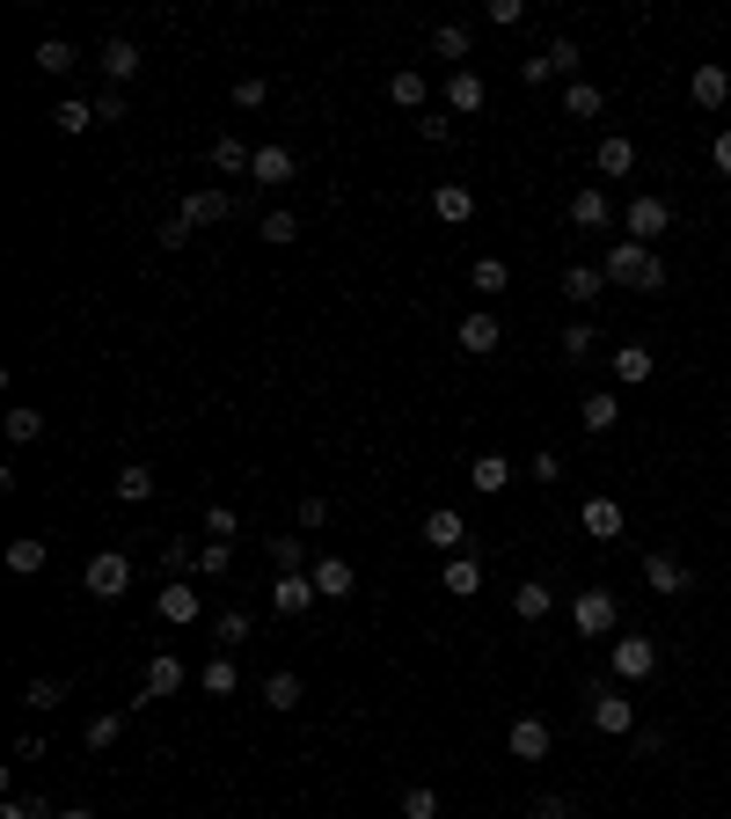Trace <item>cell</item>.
<instances>
[{"label":"cell","instance_id":"26","mask_svg":"<svg viewBox=\"0 0 731 819\" xmlns=\"http://www.w3.org/2000/svg\"><path fill=\"white\" fill-rule=\"evenodd\" d=\"M549 608H557V593H549V578H527V586H512V615H520V622H541Z\"/></svg>","mask_w":731,"mask_h":819},{"label":"cell","instance_id":"16","mask_svg":"<svg viewBox=\"0 0 731 819\" xmlns=\"http://www.w3.org/2000/svg\"><path fill=\"white\" fill-rule=\"evenodd\" d=\"M688 103H695V110H724L731 103V73L724 67H695V73H688Z\"/></svg>","mask_w":731,"mask_h":819},{"label":"cell","instance_id":"51","mask_svg":"<svg viewBox=\"0 0 731 819\" xmlns=\"http://www.w3.org/2000/svg\"><path fill=\"white\" fill-rule=\"evenodd\" d=\"M527 476H534V483H563V453H549V447H541L534 461H527Z\"/></svg>","mask_w":731,"mask_h":819},{"label":"cell","instance_id":"62","mask_svg":"<svg viewBox=\"0 0 731 819\" xmlns=\"http://www.w3.org/2000/svg\"><path fill=\"white\" fill-rule=\"evenodd\" d=\"M534 819H571V805H563V798H541V805H534Z\"/></svg>","mask_w":731,"mask_h":819},{"label":"cell","instance_id":"37","mask_svg":"<svg viewBox=\"0 0 731 819\" xmlns=\"http://www.w3.org/2000/svg\"><path fill=\"white\" fill-rule=\"evenodd\" d=\"M600 286H608V279H600V263H571V271H563V293H571V300H600Z\"/></svg>","mask_w":731,"mask_h":819},{"label":"cell","instance_id":"30","mask_svg":"<svg viewBox=\"0 0 731 819\" xmlns=\"http://www.w3.org/2000/svg\"><path fill=\"white\" fill-rule=\"evenodd\" d=\"M600 110H608V96L592 81H563V118H600Z\"/></svg>","mask_w":731,"mask_h":819},{"label":"cell","instance_id":"49","mask_svg":"<svg viewBox=\"0 0 731 819\" xmlns=\"http://www.w3.org/2000/svg\"><path fill=\"white\" fill-rule=\"evenodd\" d=\"M198 557H206V549H198V541H191V535H176V541H169V549H161V563H169V571H191V563H198Z\"/></svg>","mask_w":731,"mask_h":819},{"label":"cell","instance_id":"5","mask_svg":"<svg viewBox=\"0 0 731 819\" xmlns=\"http://www.w3.org/2000/svg\"><path fill=\"white\" fill-rule=\"evenodd\" d=\"M592 732L629 739V732H637V702H629L622 688H592Z\"/></svg>","mask_w":731,"mask_h":819},{"label":"cell","instance_id":"29","mask_svg":"<svg viewBox=\"0 0 731 819\" xmlns=\"http://www.w3.org/2000/svg\"><path fill=\"white\" fill-rule=\"evenodd\" d=\"M103 73H110V81H132V73H140V44H132V37H110V44H103Z\"/></svg>","mask_w":731,"mask_h":819},{"label":"cell","instance_id":"52","mask_svg":"<svg viewBox=\"0 0 731 819\" xmlns=\"http://www.w3.org/2000/svg\"><path fill=\"white\" fill-rule=\"evenodd\" d=\"M227 563H234V541H206V557H198V571L227 578Z\"/></svg>","mask_w":731,"mask_h":819},{"label":"cell","instance_id":"47","mask_svg":"<svg viewBox=\"0 0 731 819\" xmlns=\"http://www.w3.org/2000/svg\"><path fill=\"white\" fill-rule=\"evenodd\" d=\"M52 702H67V680H30L22 688V710H52Z\"/></svg>","mask_w":731,"mask_h":819},{"label":"cell","instance_id":"28","mask_svg":"<svg viewBox=\"0 0 731 819\" xmlns=\"http://www.w3.org/2000/svg\"><path fill=\"white\" fill-rule=\"evenodd\" d=\"M249 176L279 191V183H293V154H286V147H257V161H249Z\"/></svg>","mask_w":731,"mask_h":819},{"label":"cell","instance_id":"40","mask_svg":"<svg viewBox=\"0 0 731 819\" xmlns=\"http://www.w3.org/2000/svg\"><path fill=\"white\" fill-rule=\"evenodd\" d=\"M118 732H124V717L118 710H103V717H88V753H103V747H118Z\"/></svg>","mask_w":731,"mask_h":819},{"label":"cell","instance_id":"9","mask_svg":"<svg viewBox=\"0 0 731 819\" xmlns=\"http://www.w3.org/2000/svg\"><path fill=\"white\" fill-rule=\"evenodd\" d=\"M644 586H651V593H659V600H680V593H688V586H695V578H688V563H680V557H665V549H651V557H644Z\"/></svg>","mask_w":731,"mask_h":819},{"label":"cell","instance_id":"4","mask_svg":"<svg viewBox=\"0 0 731 819\" xmlns=\"http://www.w3.org/2000/svg\"><path fill=\"white\" fill-rule=\"evenodd\" d=\"M608 666H614V680H622V688H637V680H651V673H659V645H651V637H637V629H629V637H614Z\"/></svg>","mask_w":731,"mask_h":819},{"label":"cell","instance_id":"31","mask_svg":"<svg viewBox=\"0 0 731 819\" xmlns=\"http://www.w3.org/2000/svg\"><path fill=\"white\" fill-rule=\"evenodd\" d=\"M118 498H124V506H147V498H154V469H147V461H124V469H118Z\"/></svg>","mask_w":731,"mask_h":819},{"label":"cell","instance_id":"14","mask_svg":"<svg viewBox=\"0 0 731 819\" xmlns=\"http://www.w3.org/2000/svg\"><path fill=\"white\" fill-rule=\"evenodd\" d=\"M154 615H161V622H169V629H191L198 615H206V600H198V586H161Z\"/></svg>","mask_w":731,"mask_h":819},{"label":"cell","instance_id":"34","mask_svg":"<svg viewBox=\"0 0 731 819\" xmlns=\"http://www.w3.org/2000/svg\"><path fill=\"white\" fill-rule=\"evenodd\" d=\"M469 286H475V293H505V286H512V263L505 257H475Z\"/></svg>","mask_w":731,"mask_h":819},{"label":"cell","instance_id":"32","mask_svg":"<svg viewBox=\"0 0 731 819\" xmlns=\"http://www.w3.org/2000/svg\"><path fill=\"white\" fill-rule=\"evenodd\" d=\"M388 103H395V110H418L424 103V73L418 67H395V73H388Z\"/></svg>","mask_w":731,"mask_h":819},{"label":"cell","instance_id":"22","mask_svg":"<svg viewBox=\"0 0 731 819\" xmlns=\"http://www.w3.org/2000/svg\"><path fill=\"white\" fill-rule=\"evenodd\" d=\"M432 212H439L447 227H469V220H475V191H469V183H439V191H432Z\"/></svg>","mask_w":731,"mask_h":819},{"label":"cell","instance_id":"3","mask_svg":"<svg viewBox=\"0 0 731 819\" xmlns=\"http://www.w3.org/2000/svg\"><path fill=\"white\" fill-rule=\"evenodd\" d=\"M81 586L96 600H124V586H132V557H124V549H96L88 571H81Z\"/></svg>","mask_w":731,"mask_h":819},{"label":"cell","instance_id":"39","mask_svg":"<svg viewBox=\"0 0 731 819\" xmlns=\"http://www.w3.org/2000/svg\"><path fill=\"white\" fill-rule=\"evenodd\" d=\"M402 819H447V812H439V790L410 783V790H402Z\"/></svg>","mask_w":731,"mask_h":819},{"label":"cell","instance_id":"54","mask_svg":"<svg viewBox=\"0 0 731 819\" xmlns=\"http://www.w3.org/2000/svg\"><path fill=\"white\" fill-rule=\"evenodd\" d=\"M592 344H600V337H592V322H571V330H563V351H571V367H578V359H585Z\"/></svg>","mask_w":731,"mask_h":819},{"label":"cell","instance_id":"53","mask_svg":"<svg viewBox=\"0 0 731 819\" xmlns=\"http://www.w3.org/2000/svg\"><path fill=\"white\" fill-rule=\"evenodd\" d=\"M549 67H557L563 81H578V44H571V37H557V44H549Z\"/></svg>","mask_w":731,"mask_h":819},{"label":"cell","instance_id":"61","mask_svg":"<svg viewBox=\"0 0 731 819\" xmlns=\"http://www.w3.org/2000/svg\"><path fill=\"white\" fill-rule=\"evenodd\" d=\"M710 161H717V176H731V124L717 132V147H710Z\"/></svg>","mask_w":731,"mask_h":819},{"label":"cell","instance_id":"19","mask_svg":"<svg viewBox=\"0 0 731 819\" xmlns=\"http://www.w3.org/2000/svg\"><path fill=\"white\" fill-rule=\"evenodd\" d=\"M439 586H447L453 600H469V593H483V563L469 557V549H461V557H447L439 563Z\"/></svg>","mask_w":731,"mask_h":819},{"label":"cell","instance_id":"7","mask_svg":"<svg viewBox=\"0 0 731 819\" xmlns=\"http://www.w3.org/2000/svg\"><path fill=\"white\" fill-rule=\"evenodd\" d=\"M622 227H629V242H644V249H651L665 227H673V206H665V198H629Z\"/></svg>","mask_w":731,"mask_h":819},{"label":"cell","instance_id":"2","mask_svg":"<svg viewBox=\"0 0 731 819\" xmlns=\"http://www.w3.org/2000/svg\"><path fill=\"white\" fill-rule=\"evenodd\" d=\"M614 622H622V600H614L608 586H585V593L571 600V629H578V637H614Z\"/></svg>","mask_w":731,"mask_h":819},{"label":"cell","instance_id":"24","mask_svg":"<svg viewBox=\"0 0 731 819\" xmlns=\"http://www.w3.org/2000/svg\"><path fill=\"white\" fill-rule=\"evenodd\" d=\"M469 44H475V37H469V22H439V30H432V52L447 59V73H461V59H469Z\"/></svg>","mask_w":731,"mask_h":819},{"label":"cell","instance_id":"1","mask_svg":"<svg viewBox=\"0 0 731 819\" xmlns=\"http://www.w3.org/2000/svg\"><path fill=\"white\" fill-rule=\"evenodd\" d=\"M600 279H608V286H644V293H665V263L651 257L644 242H629V234H622V242L608 249V263H600Z\"/></svg>","mask_w":731,"mask_h":819},{"label":"cell","instance_id":"15","mask_svg":"<svg viewBox=\"0 0 731 819\" xmlns=\"http://www.w3.org/2000/svg\"><path fill=\"white\" fill-rule=\"evenodd\" d=\"M314 600H322V593H314V578H308V571H286V578H271V608H279V615H308Z\"/></svg>","mask_w":731,"mask_h":819},{"label":"cell","instance_id":"17","mask_svg":"<svg viewBox=\"0 0 731 819\" xmlns=\"http://www.w3.org/2000/svg\"><path fill=\"white\" fill-rule=\"evenodd\" d=\"M176 688H183V659L154 651V659H147V680H140V702H161V696H176Z\"/></svg>","mask_w":731,"mask_h":819},{"label":"cell","instance_id":"50","mask_svg":"<svg viewBox=\"0 0 731 819\" xmlns=\"http://www.w3.org/2000/svg\"><path fill=\"white\" fill-rule=\"evenodd\" d=\"M483 16L498 22V30H520V22H527V0H490Z\"/></svg>","mask_w":731,"mask_h":819},{"label":"cell","instance_id":"46","mask_svg":"<svg viewBox=\"0 0 731 819\" xmlns=\"http://www.w3.org/2000/svg\"><path fill=\"white\" fill-rule=\"evenodd\" d=\"M8 439H16V447L44 439V410H8Z\"/></svg>","mask_w":731,"mask_h":819},{"label":"cell","instance_id":"63","mask_svg":"<svg viewBox=\"0 0 731 819\" xmlns=\"http://www.w3.org/2000/svg\"><path fill=\"white\" fill-rule=\"evenodd\" d=\"M59 819H96V812H88V805H67V812H59Z\"/></svg>","mask_w":731,"mask_h":819},{"label":"cell","instance_id":"6","mask_svg":"<svg viewBox=\"0 0 731 819\" xmlns=\"http://www.w3.org/2000/svg\"><path fill=\"white\" fill-rule=\"evenodd\" d=\"M424 549H439V557H461V549H469V520H461V512L453 506H439V512H424Z\"/></svg>","mask_w":731,"mask_h":819},{"label":"cell","instance_id":"13","mask_svg":"<svg viewBox=\"0 0 731 819\" xmlns=\"http://www.w3.org/2000/svg\"><path fill=\"white\" fill-rule=\"evenodd\" d=\"M608 373H614V388H644L651 373H659V359H651V344H622L608 359Z\"/></svg>","mask_w":731,"mask_h":819},{"label":"cell","instance_id":"20","mask_svg":"<svg viewBox=\"0 0 731 819\" xmlns=\"http://www.w3.org/2000/svg\"><path fill=\"white\" fill-rule=\"evenodd\" d=\"M453 337H461V351H469V359H490L505 330H498V314H461V330H453Z\"/></svg>","mask_w":731,"mask_h":819},{"label":"cell","instance_id":"25","mask_svg":"<svg viewBox=\"0 0 731 819\" xmlns=\"http://www.w3.org/2000/svg\"><path fill=\"white\" fill-rule=\"evenodd\" d=\"M469 483L483 490V498H498V490L512 483V461H505V453H475V461H469Z\"/></svg>","mask_w":731,"mask_h":819},{"label":"cell","instance_id":"64","mask_svg":"<svg viewBox=\"0 0 731 819\" xmlns=\"http://www.w3.org/2000/svg\"><path fill=\"white\" fill-rule=\"evenodd\" d=\"M724 761H731V753H724Z\"/></svg>","mask_w":731,"mask_h":819},{"label":"cell","instance_id":"38","mask_svg":"<svg viewBox=\"0 0 731 819\" xmlns=\"http://www.w3.org/2000/svg\"><path fill=\"white\" fill-rule=\"evenodd\" d=\"M263 702H271V710H300V673H286V666H279V673L263 680Z\"/></svg>","mask_w":731,"mask_h":819},{"label":"cell","instance_id":"21","mask_svg":"<svg viewBox=\"0 0 731 819\" xmlns=\"http://www.w3.org/2000/svg\"><path fill=\"white\" fill-rule=\"evenodd\" d=\"M592 169H600V176H629V169H637V140H629V132H608V140L592 147Z\"/></svg>","mask_w":731,"mask_h":819},{"label":"cell","instance_id":"48","mask_svg":"<svg viewBox=\"0 0 731 819\" xmlns=\"http://www.w3.org/2000/svg\"><path fill=\"white\" fill-rule=\"evenodd\" d=\"M0 819H59L44 798H0Z\"/></svg>","mask_w":731,"mask_h":819},{"label":"cell","instance_id":"36","mask_svg":"<svg viewBox=\"0 0 731 819\" xmlns=\"http://www.w3.org/2000/svg\"><path fill=\"white\" fill-rule=\"evenodd\" d=\"M249 161H257V147H242V140H234V132H220V140H212V169H220V176L249 169Z\"/></svg>","mask_w":731,"mask_h":819},{"label":"cell","instance_id":"23","mask_svg":"<svg viewBox=\"0 0 731 819\" xmlns=\"http://www.w3.org/2000/svg\"><path fill=\"white\" fill-rule=\"evenodd\" d=\"M614 220V206H608V191H600V183H585V191H571V227H608Z\"/></svg>","mask_w":731,"mask_h":819},{"label":"cell","instance_id":"11","mask_svg":"<svg viewBox=\"0 0 731 819\" xmlns=\"http://www.w3.org/2000/svg\"><path fill=\"white\" fill-rule=\"evenodd\" d=\"M505 747H512V761H549V747H557V732H549L541 717H512Z\"/></svg>","mask_w":731,"mask_h":819},{"label":"cell","instance_id":"44","mask_svg":"<svg viewBox=\"0 0 731 819\" xmlns=\"http://www.w3.org/2000/svg\"><path fill=\"white\" fill-rule=\"evenodd\" d=\"M37 67H44V73H73V44H67V37H44V44H37Z\"/></svg>","mask_w":731,"mask_h":819},{"label":"cell","instance_id":"27","mask_svg":"<svg viewBox=\"0 0 731 819\" xmlns=\"http://www.w3.org/2000/svg\"><path fill=\"white\" fill-rule=\"evenodd\" d=\"M176 212H183L191 227H212V220H227V212H234V198H227V191H191Z\"/></svg>","mask_w":731,"mask_h":819},{"label":"cell","instance_id":"8","mask_svg":"<svg viewBox=\"0 0 731 819\" xmlns=\"http://www.w3.org/2000/svg\"><path fill=\"white\" fill-rule=\"evenodd\" d=\"M578 527H585L592 541H622L629 512H622V498H585V506H578Z\"/></svg>","mask_w":731,"mask_h":819},{"label":"cell","instance_id":"42","mask_svg":"<svg viewBox=\"0 0 731 819\" xmlns=\"http://www.w3.org/2000/svg\"><path fill=\"white\" fill-rule=\"evenodd\" d=\"M286 571H308V549H300L293 535H279V541H271V578H286Z\"/></svg>","mask_w":731,"mask_h":819},{"label":"cell","instance_id":"33","mask_svg":"<svg viewBox=\"0 0 731 819\" xmlns=\"http://www.w3.org/2000/svg\"><path fill=\"white\" fill-rule=\"evenodd\" d=\"M198 688H206L212 702H227L234 688H242V673H234V659H206V673H198Z\"/></svg>","mask_w":731,"mask_h":819},{"label":"cell","instance_id":"45","mask_svg":"<svg viewBox=\"0 0 731 819\" xmlns=\"http://www.w3.org/2000/svg\"><path fill=\"white\" fill-rule=\"evenodd\" d=\"M271 103V81H263V73H242V81H234V110H263Z\"/></svg>","mask_w":731,"mask_h":819},{"label":"cell","instance_id":"12","mask_svg":"<svg viewBox=\"0 0 731 819\" xmlns=\"http://www.w3.org/2000/svg\"><path fill=\"white\" fill-rule=\"evenodd\" d=\"M308 578H314V593H322V600H351V593H359V571H351L344 557H322V563H308Z\"/></svg>","mask_w":731,"mask_h":819},{"label":"cell","instance_id":"57","mask_svg":"<svg viewBox=\"0 0 731 819\" xmlns=\"http://www.w3.org/2000/svg\"><path fill=\"white\" fill-rule=\"evenodd\" d=\"M242 637H249V615L227 608V615H220V645H242Z\"/></svg>","mask_w":731,"mask_h":819},{"label":"cell","instance_id":"10","mask_svg":"<svg viewBox=\"0 0 731 819\" xmlns=\"http://www.w3.org/2000/svg\"><path fill=\"white\" fill-rule=\"evenodd\" d=\"M439 96H447V118H475V110L490 103V88H483V73H447V88H439Z\"/></svg>","mask_w":731,"mask_h":819},{"label":"cell","instance_id":"58","mask_svg":"<svg viewBox=\"0 0 731 819\" xmlns=\"http://www.w3.org/2000/svg\"><path fill=\"white\" fill-rule=\"evenodd\" d=\"M520 81H527V88H541V81H557V67H549V52H541V59H527V67H520Z\"/></svg>","mask_w":731,"mask_h":819},{"label":"cell","instance_id":"55","mask_svg":"<svg viewBox=\"0 0 731 819\" xmlns=\"http://www.w3.org/2000/svg\"><path fill=\"white\" fill-rule=\"evenodd\" d=\"M206 535H212V541H234V535H242V520H234L227 506H212V512H206Z\"/></svg>","mask_w":731,"mask_h":819},{"label":"cell","instance_id":"43","mask_svg":"<svg viewBox=\"0 0 731 819\" xmlns=\"http://www.w3.org/2000/svg\"><path fill=\"white\" fill-rule=\"evenodd\" d=\"M52 124H59V132H88V124H96V103H81V96H67V103L52 110Z\"/></svg>","mask_w":731,"mask_h":819},{"label":"cell","instance_id":"59","mask_svg":"<svg viewBox=\"0 0 731 819\" xmlns=\"http://www.w3.org/2000/svg\"><path fill=\"white\" fill-rule=\"evenodd\" d=\"M124 118V96L118 88H110V96H96V124H118Z\"/></svg>","mask_w":731,"mask_h":819},{"label":"cell","instance_id":"41","mask_svg":"<svg viewBox=\"0 0 731 819\" xmlns=\"http://www.w3.org/2000/svg\"><path fill=\"white\" fill-rule=\"evenodd\" d=\"M257 234H263L271 249H286V242H300V220H293V212H263V220H257Z\"/></svg>","mask_w":731,"mask_h":819},{"label":"cell","instance_id":"60","mask_svg":"<svg viewBox=\"0 0 731 819\" xmlns=\"http://www.w3.org/2000/svg\"><path fill=\"white\" fill-rule=\"evenodd\" d=\"M418 132H424L432 147H447V140H453V118H418Z\"/></svg>","mask_w":731,"mask_h":819},{"label":"cell","instance_id":"18","mask_svg":"<svg viewBox=\"0 0 731 819\" xmlns=\"http://www.w3.org/2000/svg\"><path fill=\"white\" fill-rule=\"evenodd\" d=\"M578 425H585V432H614V425H622V396H614V388H592V396L578 402Z\"/></svg>","mask_w":731,"mask_h":819},{"label":"cell","instance_id":"35","mask_svg":"<svg viewBox=\"0 0 731 819\" xmlns=\"http://www.w3.org/2000/svg\"><path fill=\"white\" fill-rule=\"evenodd\" d=\"M8 571H16V578H37V571H44V541H37V535L8 541Z\"/></svg>","mask_w":731,"mask_h":819},{"label":"cell","instance_id":"56","mask_svg":"<svg viewBox=\"0 0 731 819\" xmlns=\"http://www.w3.org/2000/svg\"><path fill=\"white\" fill-rule=\"evenodd\" d=\"M191 234H198V227L183 220V212H176V220H161V249H183V242H191Z\"/></svg>","mask_w":731,"mask_h":819}]
</instances>
